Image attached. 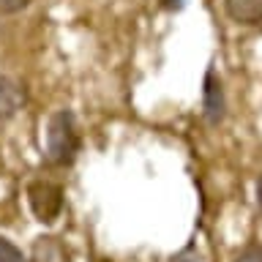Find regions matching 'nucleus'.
Here are the masks:
<instances>
[{"label": "nucleus", "mask_w": 262, "mask_h": 262, "mask_svg": "<svg viewBox=\"0 0 262 262\" xmlns=\"http://www.w3.org/2000/svg\"><path fill=\"white\" fill-rule=\"evenodd\" d=\"M82 150V134L71 110H55L47 120L44 164L47 167H71Z\"/></svg>", "instance_id": "obj_1"}, {"label": "nucleus", "mask_w": 262, "mask_h": 262, "mask_svg": "<svg viewBox=\"0 0 262 262\" xmlns=\"http://www.w3.org/2000/svg\"><path fill=\"white\" fill-rule=\"evenodd\" d=\"M25 194H28V208L36 216V221H41V224H55L60 219L63 205H66V191L60 183L38 178V180H30Z\"/></svg>", "instance_id": "obj_2"}, {"label": "nucleus", "mask_w": 262, "mask_h": 262, "mask_svg": "<svg viewBox=\"0 0 262 262\" xmlns=\"http://www.w3.org/2000/svg\"><path fill=\"white\" fill-rule=\"evenodd\" d=\"M227 118V93H224V82H221L219 71L208 66L202 77V120L208 126H221Z\"/></svg>", "instance_id": "obj_3"}, {"label": "nucleus", "mask_w": 262, "mask_h": 262, "mask_svg": "<svg viewBox=\"0 0 262 262\" xmlns=\"http://www.w3.org/2000/svg\"><path fill=\"white\" fill-rule=\"evenodd\" d=\"M25 104H28V88H25V82L0 74V120H11Z\"/></svg>", "instance_id": "obj_4"}, {"label": "nucleus", "mask_w": 262, "mask_h": 262, "mask_svg": "<svg viewBox=\"0 0 262 262\" xmlns=\"http://www.w3.org/2000/svg\"><path fill=\"white\" fill-rule=\"evenodd\" d=\"M30 262H71V254L60 237L38 235L30 249Z\"/></svg>", "instance_id": "obj_5"}, {"label": "nucleus", "mask_w": 262, "mask_h": 262, "mask_svg": "<svg viewBox=\"0 0 262 262\" xmlns=\"http://www.w3.org/2000/svg\"><path fill=\"white\" fill-rule=\"evenodd\" d=\"M224 11L235 25L243 28L262 25V0H224Z\"/></svg>", "instance_id": "obj_6"}, {"label": "nucleus", "mask_w": 262, "mask_h": 262, "mask_svg": "<svg viewBox=\"0 0 262 262\" xmlns=\"http://www.w3.org/2000/svg\"><path fill=\"white\" fill-rule=\"evenodd\" d=\"M0 262H30V257L6 235H0Z\"/></svg>", "instance_id": "obj_7"}, {"label": "nucleus", "mask_w": 262, "mask_h": 262, "mask_svg": "<svg viewBox=\"0 0 262 262\" xmlns=\"http://www.w3.org/2000/svg\"><path fill=\"white\" fill-rule=\"evenodd\" d=\"M232 262H262V243H249L241 254H235Z\"/></svg>", "instance_id": "obj_8"}, {"label": "nucleus", "mask_w": 262, "mask_h": 262, "mask_svg": "<svg viewBox=\"0 0 262 262\" xmlns=\"http://www.w3.org/2000/svg\"><path fill=\"white\" fill-rule=\"evenodd\" d=\"M33 3V0H0V14L3 16H11V14H19L25 11Z\"/></svg>", "instance_id": "obj_9"}, {"label": "nucleus", "mask_w": 262, "mask_h": 262, "mask_svg": "<svg viewBox=\"0 0 262 262\" xmlns=\"http://www.w3.org/2000/svg\"><path fill=\"white\" fill-rule=\"evenodd\" d=\"M159 6L164 8V11L178 14V11H183V8L188 6V0H159Z\"/></svg>", "instance_id": "obj_10"}, {"label": "nucleus", "mask_w": 262, "mask_h": 262, "mask_svg": "<svg viewBox=\"0 0 262 262\" xmlns=\"http://www.w3.org/2000/svg\"><path fill=\"white\" fill-rule=\"evenodd\" d=\"M254 194H257V205H259V210H262V175L257 178V183H254Z\"/></svg>", "instance_id": "obj_11"}]
</instances>
